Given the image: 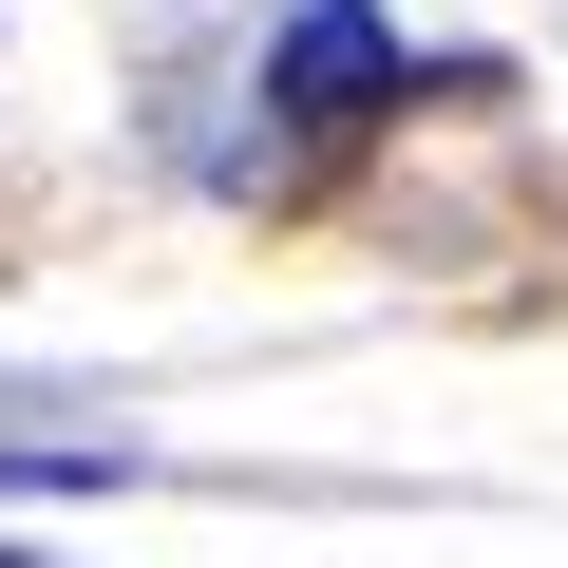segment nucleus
<instances>
[{"instance_id":"2","label":"nucleus","mask_w":568,"mask_h":568,"mask_svg":"<svg viewBox=\"0 0 568 568\" xmlns=\"http://www.w3.org/2000/svg\"><path fill=\"white\" fill-rule=\"evenodd\" d=\"M133 436H77V417H0V493H114Z\"/></svg>"},{"instance_id":"3","label":"nucleus","mask_w":568,"mask_h":568,"mask_svg":"<svg viewBox=\"0 0 568 568\" xmlns=\"http://www.w3.org/2000/svg\"><path fill=\"white\" fill-rule=\"evenodd\" d=\"M0 568H58V549H0Z\"/></svg>"},{"instance_id":"1","label":"nucleus","mask_w":568,"mask_h":568,"mask_svg":"<svg viewBox=\"0 0 568 568\" xmlns=\"http://www.w3.org/2000/svg\"><path fill=\"white\" fill-rule=\"evenodd\" d=\"M417 95V39L379 20V0H284V39H265V114H284V152H342V133H379Z\"/></svg>"}]
</instances>
